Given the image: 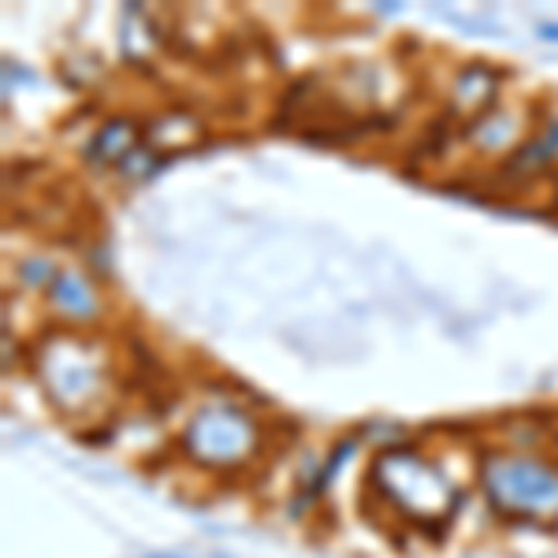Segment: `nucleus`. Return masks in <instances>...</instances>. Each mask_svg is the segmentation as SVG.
<instances>
[{
    "instance_id": "nucleus-2",
    "label": "nucleus",
    "mask_w": 558,
    "mask_h": 558,
    "mask_svg": "<svg viewBox=\"0 0 558 558\" xmlns=\"http://www.w3.org/2000/svg\"><path fill=\"white\" fill-rule=\"evenodd\" d=\"M20 279L23 283H34V287H45V291H49V283L57 279V272H52V265L45 257H31V260H20Z\"/></svg>"
},
{
    "instance_id": "nucleus-1",
    "label": "nucleus",
    "mask_w": 558,
    "mask_h": 558,
    "mask_svg": "<svg viewBox=\"0 0 558 558\" xmlns=\"http://www.w3.org/2000/svg\"><path fill=\"white\" fill-rule=\"evenodd\" d=\"M138 138H142V131H134L131 120H108L97 128L94 138L86 142L83 157L94 160V165H101V160H123Z\"/></svg>"
},
{
    "instance_id": "nucleus-3",
    "label": "nucleus",
    "mask_w": 558,
    "mask_h": 558,
    "mask_svg": "<svg viewBox=\"0 0 558 558\" xmlns=\"http://www.w3.org/2000/svg\"><path fill=\"white\" fill-rule=\"evenodd\" d=\"M539 38L558 45V23H539Z\"/></svg>"
}]
</instances>
